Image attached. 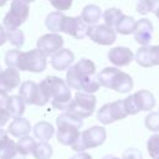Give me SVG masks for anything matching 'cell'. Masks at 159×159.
<instances>
[{"mask_svg": "<svg viewBox=\"0 0 159 159\" xmlns=\"http://www.w3.org/2000/svg\"><path fill=\"white\" fill-rule=\"evenodd\" d=\"M127 116H128V113H127L123 99L106 103L97 112V119L102 124H111L116 120L124 119Z\"/></svg>", "mask_w": 159, "mask_h": 159, "instance_id": "cell-10", "label": "cell"}, {"mask_svg": "<svg viewBox=\"0 0 159 159\" xmlns=\"http://www.w3.org/2000/svg\"><path fill=\"white\" fill-rule=\"evenodd\" d=\"M0 159H26L25 155L19 153L16 143L9 138L4 129H0Z\"/></svg>", "mask_w": 159, "mask_h": 159, "instance_id": "cell-17", "label": "cell"}, {"mask_svg": "<svg viewBox=\"0 0 159 159\" xmlns=\"http://www.w3.org/2000/svg\"><path fill=\"white\" fill-rule=\"evenodd\" d=\"M157 159H159V158H157Z\"/></svg>", "mask_w": 159, "mask_h": 159, "instance_id": "cell-44", "label": "cell"}, {"mask_svg": "<svg viewBox=\"0 0 159 159\" xmlns=\"http://www.w3.org/2000/svg\"><path fill=\"white\" fill-rule=\"evenodd\" d=\"M135 62L142 67L159 66V45L158 46H142L138 48L135 56Z\"/></svg>", "mask_w": 159, "mask_h": 159, "instance_id": "cell-15", "label": "cell"}, {"mask_svg": "<svg viewBox=\"0 0 159 159\" xmlns=\"http://www.w3.org/2000/svg\"><path fill=\"white\" fill-rule=\"evenodd\" d=\"M108 60L117 67L128 66L134 60V53L128 48L123 46L113 47L108 52Z\"/></svg>", "mask_w": 159, "mask_h": 159, "instance_id": "cell-18", "label": "cell"}, {"mask_svg": "<svg viewBox=\"0 0 159 159\" xmlns=\"http://www.w3.org/2000/svg\"><path fill=\"white\" fill-rule=\"evenodd\" d=\"M152 10V0H138L137 11L140 15H147Z\"/></svg>", "mask_w": 159, "mask_h": 159, "instance_id": "cell-34", "label": "cell"}, {"mask_svg": "<svg viewBox=\"0 0 159 159\" xmlns=\"http://www.w3.org/2000/svg\"><path fill=\"white\" fill-rule=\"evenodd\" d=\"M6 1H9V0H0V7L4 6V5L6 4Z\"/></svg>", "mask_w": 159, "mask_h": 159, "instance_id": "cell-41", "label": "cell"}, {"mask_svg": "<svg viewBox=\"0 0 159 159\" xmlns=\"http://www.w3.org/2000/svg\"><path fill=\"white\" fill-rule=\"evenodd\" d=\"M34 130V135L40 140V142H47L52 138V135L55 134V128L51 123L46 122V120H41L39 123H36L32 128Z\"/></svg>", "mask_w": 159, "mask_h": 159, "instance_id": "cell-22", "label": "cell"}, {"mask_svg": "<svg viewBox=\"0 0 159 159\" xmlns=\"http://www.w3.org/2000/svg\"><path fill=\"white\" fill-rule=\"evenodd\" d=\"M51 5L58 11H66L72 6L73 0H48Z\"/></svg>", "mask_w": 159, "mask_h": 159, "instance_id": "cell-33", "label": "cell"}, {"mask_svg": "<svg viewBox=\"0 0 159 159\" xmlns=\"http://www.w3.org/2000/svg\"><path fill=\"white\" fill-rule=\"evenodd\" d=\"M47 66L46 56L39 50L34 48L26 52L20 51L16 61V68L20 71H30L35 73L42 72Z\"/></svg>", "mask_w": 159, "mask_h": 159, "instance_id": "cell-6", "label": "cell"}, {"mask_svg": "<svg viewBox=\"0 0 159 159\" xmlns=\"http://www.w3.org/2000/svg\"><path fill=\"white\" fill-rule=\"evenodd\" d=\"M19 96L25 101L26 104L34 106H45L48 103L46 97L43 96L40 86L34 81H25L20 84Z\"/></svg>", "mask_w": 159, "mask_h": 159, "instance_id": "cell-11", "label": "cell"}, {"mask_svg": "<svg viewBox=\"0 0 159 159\" xmlns=\"http://www.w3.org/2000/svg\"><path fill=\"white\" fill-rule=\"evenodd\" d=\"M63 42H65L63 37L61 35H58L57 32L46 34V35H42L37 40V48L47 57V56H52L53 53L60 51L63 46Z\"/></svg>", "mask_w": 159, "mask_h": 159, "instance_id": "cell-14", "label": "cell"}, {"mask_svg": "<svg viewBox=\"0 0 159 159\" xmlns=\"http://www.w3.org/2000/svg\"><path fill=\"white\" fill-rule=\"evenodd\" d=\"M70 159H92V157L86 152H77V154H75Z\"/></svg>", "mask_w": 159, "mask_h": 159, "instance_id": "cell-38", "label": "cell"}, {"mask_svg": "<svg viewBox=\"0 0 159 159\" xmlns=\"http://www.w3.org/2000/svg\"><path fill=\"white\" fill-rule=\"evenodd\" d=\"M20 86V73L16 68L7 67L0 73V89L9 92Z\"/></svg>", "mask_w": 159, "mask_h": 159, "instance_id": "cell-19", "label": "cell"}, {"mask_svg": "<svg viewBox=\"0 0 159 159\" xmlns=\"http://www.w3.org/2000/svg\"><path fill=\"white\" fill-rule=\"evenodd\" d=\"M65 16L66 15L62 14V11L50 12L45 20V26L52 32H61V27H62V22H63Z\"/></svg>", "mask_w": 159, "mask_h": 159, "instance_id": "cell-25", "label": "cell"}, {"mask_svg": "<svg viewBox=\"0 0 159 159\" xmlns=\"http://www.w3.org/2000/svg\"><path fill=\"white\" fill-rule=\"evenodd\" d=\"M147 149L153 159L159 158V134H153L147 142Z\"/></svg>", "mask_w": 159, "mask_h": 159, "instance_id": "cell-31", "label": "cell"}, {"mask_svg": "<svg viewBox=\"0 0 159 159\" xmlns=\"http://www.w3.org/2000/svg\"><path fill=\"white\" fill-rule=\"evenodd\" d=\"M29 14H30V6L26 1L12 0L10 10L4 16V20H2L4 27L7 31H12V30L19 29L20 25H22L27 20Z\"/></svg>", "mask_w": 159, "mask_h": 159, "instance_id": "cell-7", "label": "cell"}, {"mask_svg": "<svg viewBox=\"0 0 159 159\" xmlns=\"http://www.w3.org/2000/svg\"><path fill=\"white\" fill-rule=\"evenodd\" d=\"M52 147L47 142H39L32 150V155L35 159H50L52 157Z\"/></svg>", "mask_w": 159, "mask_h": 159, "instance_id": "cell-27", "label": "cell"}, {"mask_svg": "<svg viewBox=\"0 0 159 159\" xmlns=\"http://www.w3.org/2000/svg\"><path fill=\"white\" fill-rule=\"evenodd\" d=\"M134 27H135V21L132 16H128V15H122V17L119 19V21L117 22L114 30L118 34H122V35H129V34H133L134 31Z\"/></svg>", "mask_w": 159, "mask_h": 159, "instance_id": "cell-26", "label": "cell"}, {"mask_svg": "<svg viewBox=\"0 0 159 159\" xmlns=\"http://www.w3.org/2000/svg\"><path fill=\"white\" fill-rule=\"evenodd\" d=\"M6 41H7V31L2 25H0V46H2Z\"/></svg>", "mask_w": 159, "mask_h": 159, "instance_id": "cell-37", "label": "cell"}, {"mask_svg": "<svg viewBox=\"0 0 159 159\" xmlns=\"http://www.w3.org/2000/svg\"><path fill=\"white\" fill-rule=\"evenodd\" d=\"M102 159H119V158L116 157V155H112V154H107V155H104Z\"/></svg>", "mask_w": 159, "mask_h": 159, "instance_id": "cell-40", "label": "cell"}, {"mask_svg": "<svg viewBox=\"0 0 159 159\" xmlns=\"http://www.w3.org/2000/svg\"><path fill=\"white\" fill-rule=\"evenodd\" d=\"M96 103H97V99L92 93L78 91L75 94V98L71 99L66 111L83 119L93 114L96 109Z\"/></svg>", "mask_w": 159, "mask_h": 159, "instance_id": "cell-8", "label": "cell"}, {"mask_svg": "<svg viewBox=\"0 0 159 159\" xmlns=\"http://www.w3.org/2000/svg\"><path fill=\"white\" fill-rule=\"evenodd\" d=\"M150 11L154 12L159 20V0H152V10Z\"/></svg>", "mask_w": 159, "mask_h": 159, "instance_id": "cell-39", "label": "cell"}, {"mask_svg": "<svg viewBox=\"0 0 159 159\" xmlns=\"http://www.w3.org/2000/svg\"><path fill=\"white\" fill-rule=\"evenodd\" d=\"M25 101L20 96H10L7 102V111L10 113V117L19 118L25 112Z\"/></svg>", "mask_w": 159, "mask_h": 159, "instance_id": "cell-24", "label": "cell"}, {"mask_svg": "<svg viewBox=\"0 0 159 159\" xmlns=\"http://www.w3.org/2000/svg\"><path fill=\"white\" fill-rule=\"evenodd\" d=\"M36 145V142L34 138L29 137V135H25L22 138L19 139V142L16 143V147H17V150L20 154L22 155H27V154H32V150Z\"/></svg>", "mask_w": 159, "mask_h": 159, "instance_id": "cell-29", "label": "cell"}, {"mask_svg": "<svg viewBox=\"0 0 159 159\" xmlns=\"http://www.w3.org/2000/svg\"><path fill=\"white\" fill-rule=\"evenodd\" d=\"M87 31H88V25L82 20L81 16H75V17L65 16L61 32H65L75 39L82 40L87 36Z\"/></svg>", "mask_w": 159, "mask_h": 159, "instance_id": "cell-13", "label": "cell"}, {"mask_svg": "<svg viewBox=\"0 0 159 159\" xmlns=\"http://www.w3.org/2000/svg\"><path fill=\"white\" fill-rule=\"evenodd\" d=\"M66 83L70 88L86 93H94L101 83L96 75V65L88 58H82L73 66H70L66 73Z\"/></svg>", "mask_w": 159, "mask_h": 159, "instance_id": "cell-1", "label": "cell"}, {"mask_svg": "<svg viewBox=\"0 0 159 159\" xmlns=\"http://www.w3.org/2000/svg\"><path fill=\"white\" fill-rule=\"evenodd\" d=\"M57 123V140L63 145H72L80 135V129L83 125L82 118L65 112L56 119Z\"/></svg>", "mask_w": 159, "mask_h": 159, "instance_id": "cell-3", "label": "cell"}, {"mask_svg": "<svg viewBox=\"0 0 159 159\" xmlns=\"http://www.w3.org/2000/svg\"><path fill=\"white\" fill-rule=\"evenodd\" d=\"M123 12L122 10L117 9V7H111V9H107L104 12H103V20H104V24L112 29L116 27L117 22L119 21V19L122 17Z\"/></svg>", "mask_w": 159, "mask_h": 159, "instance_id": "cell-28", "label": "cell"}, {"mask_svg": "<svg viewBox=\"0 0 159 159\" xmlns=\"http://www.w3.org/2000/svg\"><path fill=\"white\" fill-rule=\"evenodd\" d=\"M24 1H26V2L29 4V2H32V1H35V0H24Z\"/></svg>", "mask_w": 159, "mask_h": 159, "instance_id": "cell-42", "label": "cell"}, {"mask_svg": "<svg viewBox=\"0 0 159 159\" xmlns=\"http://www.w3.org/2000/svg\"><path fill=\"white\" fill-rule=\"evenodd\" d=\"M122 159H143V155L140 153L139 149L137 148H129L127 150H124Z\"/></svg>", "mask_w": 159, "mask_h": 159, "instance_id": "cell-35", "label": "cell"}, {"mask_svg": "<svg viewBox=\"0 0 159 159\" xmlns=\"http://www.w3.org/2000/svg\"><path fill=\"white\" fill-rule=\"evenodd\" d=\"M43 96L50 102L55 109L66 111L70 102H71V88L60 77L56 76H47L39 83Z\"/></svg>", "mask_w": 159, "mask_h": 159, "instance_id": "cell-2", "label": "cell"}, {"mask_svg": "<svg viewBox=\"0 0 159 159\" xmlns=\"http://www.w3.org/2000/svg\"><path fill=\"white\" fill-rule=\"evenodd\" d=\"M1 71H2V68H1V66H0V73H1Z\"/></svg>", "mask_w": 159, "mask_h": 159, "instance_id": "cell-43", "label": "cell"}, {"mask_svg": "<svg viewBox=\"0 0 159 159\" xmlns=\"http://www.w3.org/2000/svg\"><path fill=\"white\" fill-rule=\"evenodd\" d=\"M101 16H102V10L99 6L94 4L86 5L81 12V17L87 25H96L99 21Z\"/></svg>", "mask_w": 159, "mask_h": 159, "instance_id": "cell-23", "label": "cell"}, {"mask_svg": "<svg viewBox=\"0 0 159 159\" xmlns=\"http://www.w3.org/2000/svg\"><path fill=\"white\" fill-rule=\"evenodd\" d=\"M145 127L152 132H159V112H150L144 119Z\"/></svg>", "mask_w": 159, "mask_h": 159, "instance_id": "cell-32", "label": "cell"}, {"mask_svg": "<svg viewBox=\"0 0 159 159\" xmlns=\"http://www.w3.org/2000/svg\"><path fill=\"white\" fill-rule=\"evenodd\" d=\"M124 101L127 113L134 116L140 111H152L155 106V98L152 92L147 89H140L134 94L128 96Z\"/></svg>", "mask_w": 159, "mask_h": 159, "instance_id": "cell-9", "label": "cell"}, {"mask_svg": "<svg viewBox=\"0 0 159 159\" xmlns=\"http://www.w3.org/2000/svg\"><path fill=\"white\" fill-rule=\"evenodd\" d=\"M107 137L106 129L99 125H93L80 133L76 142L71 145V148L76 152H84L86 149L99 147L104 143Z\"/></svg>", "mask_w": 159, "mask_h": 159, "instance_id": "cell-5", "label": "cell"}, {"mask_svg": "<svg viewBox=\"0 0 159 159\" xmlns=\"http://www.w3.org/2000/svg\"><path fill=\"white\" fill-rule=\"evenodd\" d=\"M31 129L32 128H31L30 122L24 117H19V118H14V120L9 124L7 133H10L12 137L22 138V137L27 135Z\"/></svg>", "mask_w": 159, "mask_h": 159, "instance_id": "cell-21", "label": "cell"}, {"mask_svg": "<svg viewBox=\"0 0 159 159\" xmlns=\"http://www.w3.org/2000/svg\"><path fill=\"white\" fill-rule=\"evenodd\" d=\"M10 118V113L7 108H0V128L4 127Z\"/></svg>", "mask_w": 159, "mask_h": 159, "instance_id": "cell-36", "label": "cell"}, {"mask_svg": "<svg viewBox=\"0 0 159 159\" xmlns=\"http://www.w3.org/2000/svg\"><path fill=\"white\" fill-rule=\"evenodd\" d=\"M153 32H154V27L153 24L149 19H140L138 21H135V27L133 31L134 35V40L140 43L142 46H148L153 39Z\"/></svg>", "mask_w": 159, "mask_h": 159, "instance_id": "cell-16", "label": "cell"}, {"mask_svg": "<svg viewBox=\"0 0 159 159\" xmlns=\"http://www.w3.org/2000/svg\"><path fill=\"white\" fill-rule=\"evenodd\" d=\"M97 77L101 86L119 93H128L133 88L132 77L117 67H106L97 75Z\"/></svg>", "mask_w": 159, "mask_h": 159, "instance_id": "cell-4", "label": "cell"}, {"mask_svg": "<svg viewBox=\"0 0 159 159\" xmlns=\"http://www.w3.org/2000/svg\"><path fill=\"white\" fill-rule=\"evenodd\" d=\"M7 41H10L11 45H14L17 48H21L25 42V35L21 30L16 29L12 31H7Z\"/></svg>", "mask_w": 159, "mask_h": 159, "instance_id": "cell-30", "label": "cell"}, {"mask_svg": "<svg viewBox=\"0 0 159 159\" xmlns=\"http://www.w3.org/2000/svg\"><path fill=\"white\" fill-rule=\"evenodd\" d=\"M75 60V55L68 48H61L51 57V66L56 71H65L68 70V67L72 65Z\"/></svg>", "mask_w": 159, "mask_h": 159, "instance_id": "cell-20", "label": "cell"}, {"mask_svg": "<svg viewBox=\"0 0 159 159\" xmlns=\"http://www.w3.org/2000/svg\"><path fill=\"white\" fill-rule=\"evenodd\" d=\"M87 36L96 43L108 46L112 45L116 39H117V32L114 29L107 26L106 24L103 25H91L88 26Z\"/></svg>", "mask_w": 159, "mask_h": 159, "instance_id": "cell-12", "label": "cell"}]
</instances>
